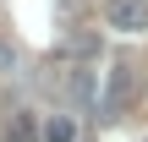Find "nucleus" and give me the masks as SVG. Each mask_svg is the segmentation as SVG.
Listing matches in <instances>:
<instances>
[{"mask_svg": "<svg viewBox=\"0 0 148 142\" xmlns=\"http://www.w3.org/2000/svg\"><path fill=\"white\" fill-rule=\"evenodd\" d=\"M132 93H137V77H132V66H110V82H104V99H99V115H104V120L126 115Z\"/></svg>", "mask_w": 148, "mask_h": 142, "instance_id": "f257e3e1", "label": "nucleus"}, {"mask_svg": "<svg viewBox=\"0 0 148 142\" xmlns=\"http://www.w3.org/2000/svg\"><path fill=\"white\" fill-rule=\"evenodd\" d=\"M104 27H115V33H148V0H104Z\"/></svg>", "mask_w": 148, "mask_h": 142, "instance_id": "f03ea898", "label": "nucleus"}, {"mask_svg": "<svg viewBox=\"0 0 148 142\" xmlns=\"http://www.w3.org/2000/svg\"><path fill=\"white\" fill-rule=\"evenodd\" d=\"M38 131H44V142H77V126H71L66 115H49Z\"/></svg>", "mask_w": 148, "mask_h": 142, "instance_id": "39448f33", "label": "nucleus"}, {"mask_svg": "<svg viewBox=\"0 0 148 142\" xmlns=\"http://www.w3.org/2000/svg\"><path fill=\"white\" fill-rule=\"evenodd\" d=\"M5 137H11V142H33V120H27V115H11Z\"/></svg>", "mask_w": 148, "mask_h": 142, "instance_id": "423d86ee", "label": "nucleus"}, {"mask_svg": "<svg viewBox=\"0 0 148 142\" xmlns=\"http://www.w3.org/2000/svg\"><path fill=\"white\" fill-rule=\"evenodd\" d=\"M66 99H71L77 109H93V104H99V71L77 66V71L66 77Z\"/></svg>", "mask_w": 148, "mask_h": 142, "instance_id": "7ed1b4c3", "label": "nucleus"}, {"mask_svg": "<svg viewBox=\"0 0 148 142\" xmlns=\"http://www.w3.org/2000/svg\"><path fill=\"white\" fill-rule=\"evenodd\" d=\"M60 55H77V60H88V55H99V33H71V38L60 44Z\"/></svg>", "mask_w": 148, "mask_h": 142, "instance_id": "20e7f679", "label": "nucleus"}, {"mask_svg": "<svg viewBox=\"0 0 148 142\" xmlns=\"http://www.w3.org/2000/svg\"><path fill=\"white\" fill-rule=\"evenodd\" d=\"M11 66H16V44H11V38H0V71H11Z\"/></svg>", "mask_w": 148, "mask_h": 142, "instance_id": "0eeeda50", "label": "nucleus"}]
</instances>
